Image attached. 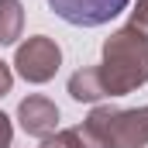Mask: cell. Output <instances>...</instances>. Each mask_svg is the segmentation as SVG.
<instances>
[{
  "label": "cell",
  "instance_id": "6da1fadb",
  "mask_svg": "<svg viewBox=\"0 0 148 148\" xmlns=\"http://www.w3.org/2000/svg\"><path fill=\"white\" fill-rule=\"evenodd\" d=\"M48 7L76 28H100L127 7V0H48Z\"/></svg>",
  "mask_w": 148,
  "mask_h": 148
}]
</instances>
